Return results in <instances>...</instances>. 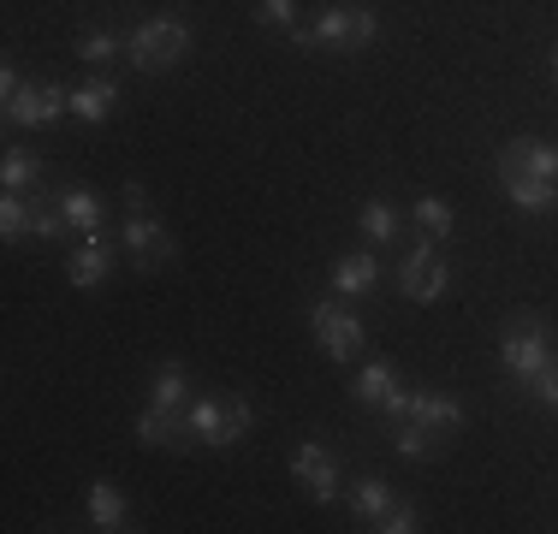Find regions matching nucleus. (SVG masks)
I'll return each mask as SVG.
<instances>
[{
	"instance_id": "obj_13",
	"label": "nucleus",
	"mask_w": 558,
	"mask_h": 534,
	"mask_svg": "<svg viewBox=\"0 0 558 534\" xmlns=\"http://www.w3.org/2000/svg\"><path fill=\"white\" fill-rule=\"evenodd\" d=\"M380 286V267H375V256H344L339 267H333V291L339 298H368V291Z\"/></svg>"
},
{
	"instance_id": "obj_11",
	"label": "nucleus",
	"mask_w": 558,
	"mask_h": 534,
	"mask_svg": "<svg viewBox=\"0 0 558 534\" xmlns=\"http://www.w3.org/2000/svg\"><path fill=\"white\" fill-rule=\"evenodd\" d=\"M108 267H113V250H108V238H84V250H77V256L65 262V279H72L77 291H96L101 279H108Z\"/></svg>"
},
{
	"instance_id": "obj_17",
	"label": "nucleus",
	"mask_w": 558,
	"mask_h": 534,
	"mask_svg": "<svg viewBox=\"0 0 558 534\" xmlns=\"http://www.w3.org/2000/svg\"><path fill=\"white\" fill-rule=\"evenodd\" d=\"M54 203L65 208V220H72V232H84V238H101V203L84 191V184H72V191H60Z\"/></svg>"
},
{
	"instance_id": "obj_32",
	"label": "nucleus",
	"mask_w": 558,
	"mask_h": 534,
	"mask_svg": "<svg viewBox=\"0 0 558 534\" xmlns=\"http://www.w3.org/2000/svg\"><path fill=\"white\" fill-rule=\"evenodd\" d=\"M529 392H535L541 404H553V410H558V356H547V368H541L535 380H529Z\"/></svg>"
},
{
	"instance_id": "obj_1",
	"label": "nucleus",
	"mask_w": 558,
	"mask_h": 534,
	"mask_svg": "<svg viewBox=\"0 0 558 534\" xmlns=\"http://www.w3.org/2000/svg\"><path fill=\"white\" fill-rule=\"evenodd\" d=\"M125 250H131V267H137V274H155V267H167L179 256V244H172L167 226L155 220L143 184H125Z\"/></svg>"
},
{
	"instance_id": "obj_16",
	"label": "nucleus",
	"mask_w": 558,
	"mask_h": 534,
	"mask_svg": "<svg viewBox=\"0 0 558 534\" xmlns=\"http://www.w3.org/2000/svg\"><path fill=\"white\" fill-rule=\"evenodd\" d=\"M113 101H119V84H113V77H89L84 89H72V113L89 119V125H96V119H108Z\"/></svg>"
},
{
	"instance_id": "obj_31",
	"label": "nucleus",
	"mask_w": 558,
	"mask_h": 534,
	"mask_svg": "<svg viewBox=\"0 0 558 534\" xmlns=\"http://www.w3.org/2000/svg\"><path fill=\"white\" fill-rule=\"evenodd\" d=\"M72 232V220H65V208L54 203V208H43L36 203V238H65Z\"/></svg>"
},
{
	"instance_id": "obj_26",
	"label": "nucleus",
	"mask_w": 558,
	"mask_h": 534,
	"mask_svg": "<svg viewBox=\"0 0 558 534\" xmlns=\"http://www.w3.org/2000/svg\"><path fill=\"white\" fill-rule=\"evenodd\" d=\"M356 226H363L375 244H392L398 238V214L387 208V203H363V214H356Z\"/></svg>"
},
{
	"instance_id": "obj_19",
	"label": "nucleus",
	"mask_w": 558,
	"mask_h": 534,
	"mask_svg": "<svg viewBox=\"0 0 558 534\" xmlns=\"http://www.w3.org/2000/svg\"><path fill=\"white\" fill-rule=\"evenodd\" d=\"M31 184H43V160H36V155H24V149H12L7 160H0V191L31 196Z\"/></svg>"
},
{
	"instance_id": "obj_5",
	"label": "nucleus",
	"mask_w": 558,
	"mask_h": 534,
	"mask_svg": "<svg viewBox=\"0 0 558 534\" xmlns=\"http://www.w3.org/2000/svg\"><path fill=\"white\" fill-rule=\"evenodd\" d=\"M310 332L322 339L327 356H339V363L363 356V344H368V327L356 320V310H344V303H327V298L310 310Z\"/></svg>"
},
{
	"instance_id": "obj_9",
	"label": "nucleus",
	"mask_w": 558,
	"mask_h": 534,
	"mask_svg": "<svg viewBox=\"0 0 558 534\" xmlns=\"http://www.w3.org/2000/svg\"><path fill=\"white\" fill-rule=\"evenodd\" d=\"M499 179H547V184H558V149H547L541 137H517V143H505V155H499Z\"/></svg>"
},
{
	"instance_id": "obj_22",
	"label": "nucleus",
	"mask_w": 558,
	"mask_h": 534,
	"mask_svg": "<svg viewBox=\"0 0 558 534\" xmlns=\"http://www.w3.org/2000/svg\"><path fill=\"white\" fill-rule=\"evenodd\" d=\"M392 505V493H387V481H375V475H363L351 487V511H356V523H380V511Z\"/></svg>"
},
{
	"instance_id": "obj_4",
	"label": "nucleus",
	"mask_w": 558,
	"mask_h": 534,
	"mask_svg": "<svg viewBox=\"0 0 558 534\" xmlns=\"http://www.w3.org/2000/svg\"><path fill=\"white\" fill-rule=\"evenodd\" d=\"M547 356H553V344H547V320L541 315H517L511 327H505V339H499V363L517 374V380H535L541 368H547Z\"/></svg>"
},
{
	"instance_id": "obj_6",
	"label": "nucleus",
	"mask_w": 558,
	"mask_h": 534,
	"mask_svg": "<svg viewBox=\"0 0 558 534\" xmlns=\"http://www.w3.org/2000/svg\"><path fill=\"white\" fill-rule=\"evenodd\" d=\"M446 286H451V267H446L440 250H428V244H416L404 256V267H398V291H404L410 303H440Z\"/></svg>"
},
{
	"instance_id": "obj_34",
	"label": "nucleus",
	"mask_w": 558,
	"mask_h": 534,
	"mask_svg": "<svg viewBox=\"0 0 558 534\" xmlns=\"http://www.w3.org/2000/svg\"><path fill=\"white\" fill-rule=\"evenodd\" d=\"M19 89H24V77H19V65H0V96H19Z\"/></svg>"
},
{
	"instance_id": "obj_7",
	"label": "nucleus",
	"mask_w": 558,
	"mask_h": 534,
	"mask_svg": "<svg viewBox=\"0 0 558 534\" xmlns=\"http://www.w3.org/2000/svg\"><path fill=\"white\" fill-rule=\"evenodd\" d=\"M72 107V89L54 84V77H36V84H24L19 96L7 101V119L12 125H31V131H43V125H54V119Z\"/></svg>"
},
{
	"instance_id": "obj_8",
	"label": "nucleus",
	"mask_w": 558,
	"mask_h": 534,
	"mask_svg": "<svg viewBox=\"0 0 558 534\" xmlns=\"http://www.w3.org/2000/svg\"><path fill=\"white\" fill-rule=\"evenodd\" d=\"M291 475H298V487L310 493L315 505H333L339 499V458L327 446H298V458H291Z\"/></svg>"
},
{
	"instance_id": "obj_12",
	"label": "nucleus",
	"mask_w": 558,
	"mask_h": 534,
	"mask_svg": "<svg viewBox=\"0 0 558 534\" xmlns=\"http://www.w3.org/2000/svg\"><path fill=\"white\" fill-rule=\"evenodd\" d=\"M184 422H191L196 446H232V434H226V398H196Z\"/></svg>"
},
{
	"instance_id": "obj_2",
	"label": "nucleus",
	"mask_w": 558,
	"mask_h": 534,
	"mask_svg": "<svg viewBox=\"0 0 558 534\" xmlns=\"http://www.w3.org/2000/svg\"><path fill=\"white\" fill-rule=\"evenodd\" d=\"M375 36H380V19L368 7H333V12H322L315 24H291V43L298 48H333V53L368 48Z\"/></svg>"
},
{
	"instance_id": "obj_24",
	"label": "nucleus",
	"mask_w": 558,
	"mask_h": 534,
	"mask_svg": "<svg viewBox=\"0 0 558 534\" xmlns=\"http://www.w3.org/2000/svg\"><path fill=\"white\" fill-rule=\"evenodd\" d=\"M392 446L404 451V458H434V451H440V434L422 427V422H392Z\"/></svg>"
},
{
	"instance_id": "obj_30",
	"label": "nucleus",
	"mask_w": 558,
	"mask_h": 534,
	"mask_svg": "<svg viewBox=\"0 0 558 534\" xmlns=\"http://www.w3.org/2000/svg\"><path fill=\"white\" fill-rule=\"evenodd\" d=\"M380 416H387V422H410V416H416V392H410V386H392L387 404H380Z\"/></svg>"
},
{
	"instance_id": "obj_3",
	"label": "nucleus",
	"mask_w": 558,
	"mask_h": 534,
	"mask_svg": "<svg viewBox=\"0 0 558 534\" xmlns=\"http://www.w3.org/2000/svg\"><path fill=\"white\" fill-rule=\"evenodd\" d=\"M184 53H191V24L184 19H149L125 36V60L137 65V72H167Z\"/></svg>"
},
{
	"instance_id": "obj_20",
	"label": "nucleus",
	"mask_w": 558,
	"mask_h": 534,
	"mask_svg": "<svg viewBox=\"0 0 558 534\" xmlns=\"http://www.w3.org/2000/svg\"><path fill=\"white\" fill-rule=\"evenodd\" d=\"M505 196H511L517 208H529V214H553L558 208V184H547V179H505Z\"/></svg>"
},
{
	"instance_id": "obj_28",
	"label": "nucleus",
	"mask_w": 558,
	"mask_h": 534,
	"mask_svg": "<svg viewBox=\"0 0 558 534\" xmlns=\"http://www.w3.org/2000/svg\"><path fill=\"white\" fill-rule=\"evenodd\" d=\"M380 534H416L422 529V517H416V505H404V499H392L387 511H380Z\"/></svg>"
},
{
	"instance_id": "obj_27",
	"label": "nucleus",
	"mask_w": 558,
	"mask_h": 534,
	"mask_svg": "<svg viewBox=\"0 0 558 534\" xmlns=\"http://www.w3.org/2000/svg\"><path fill=\"white\" fill-rule=\"evenodd\" d=\"M77 53H84L89 65H108L113 53H125V43H119L113 31H84V43H77Z\"/></svg>"
},
{
	"instance_id": "obj_23",
	"label": "nucleus",
	"mask_w": 558,
	"mask_h": 534,
	"mask_svg": "<svg viewBox=\"0 0 558 534\" xmlns=\"http://www.w3.org/2000/svg\"><path fill=\"white\" fill-rule=\"evenodd\" d=\"M410 220H416L428 238H451V232H458V214H451V203H446V196H422Z\"/></svg>"
},
{
	"instance_id": "obj_15",
	"label": "nucleus",
	"mask_w": 558,
	"mask_h": 534,
	"mask_svg": "<svg viewBox=\"0 0 558 534\" xmlns=\"http://www.w3.org/2000/svg\"><path fill=\"white\" fill-rule=\"evenodd\" d=\"M392 386H398V368L375 356V363H363V368H356L351 398H356V404H375V410H380V404H387V392H392Z\"/></svg>"
},
{
	"instance_id": "obj_25",
	"label": "nucleus",
	"mask_w": 558,
	"mask_h": 534,
	"mask_svg": "<svg viewBox=\"0 0 558 534\" xmlns=\"http://www.w3.org/2000/svg\"><path fill=\"white\" fill-rule=\"evenodd\" d=\"M184 386H191V380H184V368L179 363H161V368H155V386H149V404L179 410L184 404Z\"/></svg>"
},
{
	"instance_id": "obj_21",
	"label": "nucleus",
	"mask_w": 558,
	"mask_h": 534,
	"mask_svg": "<svg viewBox=\"0 0 558 534\" xmlns=\"http://www.w3.org/2000/svg\"><path fill=\"white\" fill-rule=\"evenodd\" d=\"M24 232H36V203L31 196H0V238H7V244H19Z\"/></svg>"
},
{
	"instance_id": "obj_14",
	"label": "nucleus",
	"mask_w": 558,
	"mask_h": 534,
	"mask_svg": "<svg viewBox=\"0 0 558 534\" xmlns=\"http://www.w3.org/2000/svg\"><path fill=\"white\" fill-rule=\"evenodd\" d=\"M422 427H434V434H451V427H463V404L451 392H416V416Z\"/></svg>"
},
{
	"instance_id": "obj_18",
	"label": "nucleus",
	"mask_w": 558,
	"mask_h": 534,
	"mask_svg": "<svg viewBox=\"0 0 558 534\" xmlns=\"http://www.w3.org/2000/svg\"><path fill=\"white\" fill-rule=\"evenodd\" d=\"M125 493H119L113 487V481H96V487H89V523H96V529H125Z\"/></svg>"
},
{
	"instance_id": "obj_33",
	"label": "nucleus",
	"mask_w": 558,
	"mask_h": 534,
	"mask_svg": "<svg viewBox=\"0 0 558 534\" xmlns=\"http://www.w3.org/2000/svg\"><path fill=\"white\" fill-rule=\"evenodd\" d=\"M226 434H232V446L250 434V404L244 398H226Z\"/></svg>"
},
{
	"instance_id": "obj_35",
	"label": "nucleus",
	"mask_w": 558,
	"mask_h": 534,
	"mask_svg": "<svg viewBox=\"0 0 558 534\" xmlns=\"http://www.w3.org/2000/svg\"><path fill=\"white\" fill-rule=\"evenodd\" d=\"M553 77H558V43H553Z\"/></svg>"
},
{
	"instance_id": "obj_29",
	"label": "nucleus",
	"mask_w": 558,
	"mask_h": 534,
	"mask_svg": "<svg viewBox=\"0 0 558 534\" xmlns=\"http://www.w3.org/2000/svg\"><path fill=\"white\" fill-rule=\"evenodd\" d=\"M256 24H298V0H256Z\"/></svg>"
},
{
	"instance_id": "obj_10",
	"label": "nucleus",
	"mask_w": 558,
	"mask_h": 534,
	"mask_svg": "<svg viewBox=\"0 0 558 534\" xmlns=\"http://www.w3.org/2000/svg\"><path fill=\"white\" fill-rule=\"evenodd\" d=\"M131 427H137V439H143V446H155V451H191L196 446L191 422H184L179 410H161V404H149Z\"/></svg>"
}]
</instances>
